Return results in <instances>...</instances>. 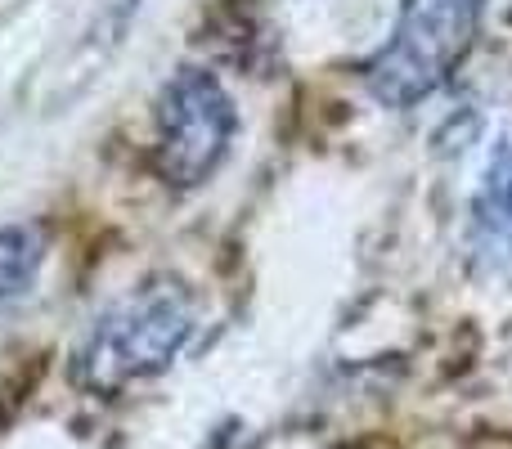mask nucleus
I'll return each instance as SVG.
<instances>
[{
  "mask_svg": "<svg viewBox=\"0 0 512 449\" xmlns=\"http://www.w3.org/2000/svg\"><path fill=\"white\" fill-rule=\"evenodd\" d=\"M472 243L490 261H512V135L495 144L472 194Z\"/></svg>",
  "mask_w": 512,
  "mask_h": 449,
  "instance_id": "20e7f679",
  "label": "nucleus"
},
{
  "mask_svg": "<svg viewBox=\"0 0 512 449\" xmlns=\"http://www.w3.org/2000/svg\"><path fill=\"white\" fill-rule=\"evenodd\" d=\"M194 292L180 279H149L108 306L95 319L86 337H81L77 355H72V382L95 396H113V391L131 387L140 378L162 373L180 355V346L194 333Z\"/></svg>",
  "mask_w": 512,
  "mask_h": 449,
  "instance_id": "f257e3e1",
  "label": "nucleus"
},
{
  "mask_svg": "<svg viewBox=\"0 0 512 449\" xmlns=\"http://www.w3.org/2000/svg\"><path fill=\"white\" fill-rule=\"evenodd\" d=\"M234 99L203 68H180L158 95V171L194 189L225 162L234 140Z\"/></svg>",
  "mask_w": 512,
  "mask_h": 449,
  "instance_id": "7ed1b4c3",
  "label": "nucleus"
},
{
  "mask_svg": "<svg viewBox=\"0 0 512 449\" xmlns=\"http://www.w3.org/2000/svg\"><path fill=\"white\" fill-rule=\"evenodd\" d=\"M486 0H405L396 32L364 68V86L382 108L432 99L472 54Z\"/></svg>",
  "mask_w": 512,
  "mask_h": 449,
  "instance_id": "f03ea898",
  "label": "nucleus"
},
{
  "mask_svg": "<svg viewBox=\"0 0 512 449\" xmlns=\"http://www.w3.org/2000/svg\"><path fill=\"white\" fill-rule=\"evenodd\" d=\"M41 270V234L27 225L0 229V297H23Z\"/></svg>",
  "mask_w": 512,
  "mask_h": 449,
  "instance_id": "39448f33",
  "label": "nucleus"
}]
</instances>
